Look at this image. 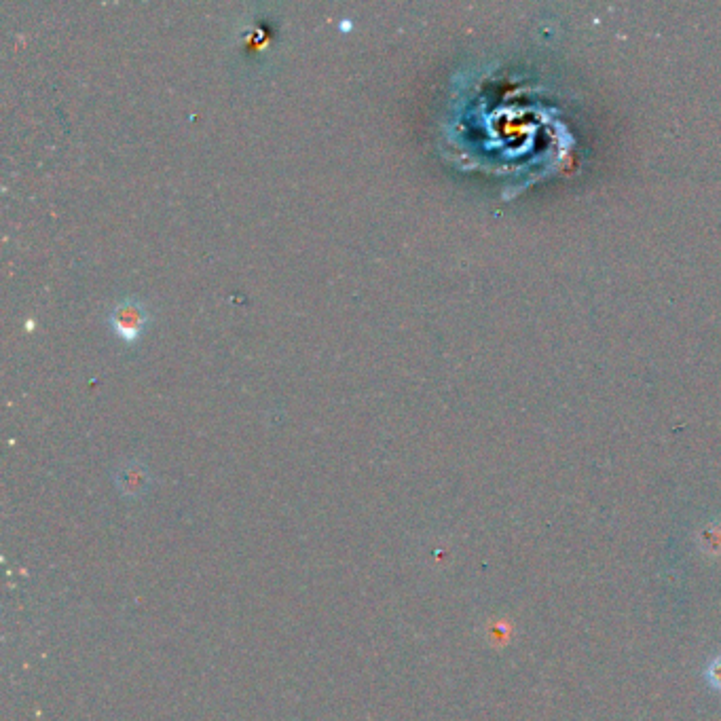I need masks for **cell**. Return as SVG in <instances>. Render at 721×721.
<instances>
[{"label":"cell","mask_w":721,"mask_h":721,"mask_svg":"<svg viewBox=\"0 0 721 721\" xmlns=\"http://www.w3.org/2000/svg\"><path fill=\"white\" fill-rule=\"evenodd\" d=\"M698 538H700L702 552L709 554V557H719L721 554V525L719 523L707 525L700 531Z\"/></svg>","instance_id":"obj_3"},{"label":"cell","mask_w":721,"mask_h":721,"mask_svg":"<svg viewBox=\"0 0 721 721\" xmlns=\"http://www.w3.org/2000/svg\"><path fill=\"white\" fill-rule=\"evenodd\" d=\"M702 675H705V681L709 683L711 690H715V692L721 694V654L713 656V658L707 662L705 673H702Z\"/></svg>","instance_id":"obj_4"},{"label":"cell","mask_w":721,"mask_h":721,"mask_svg":"<svg viewBox=\"0 0 721 721\" xmlns=\"http://www.w3.org/2000/svg\"><path fill=\"white\" fill-rule=\"evenodd\" d=\"M151 487V474L138 461L125 464L117 472V489L125 497H140Z\"/></svg>","instance_id":"obj_2"},{"label":"cell","mask_w":721,"mask_h":721,"mask_svg":"<svg viewBox=\"0 0 721 721\" xmlns=\"http://www.w3.org/2000/svg\"><path fill=\"white\" fill-rule=\"evenodd\" d=\"M108 322H110V326H113L117 337H121L127 343H134L144 332L146 322H149V313H146L144 305H140L134 299H129V301H121L119 305L113 307Z\"/></svg>","instance_id":"obj_1"}]
</instances>
